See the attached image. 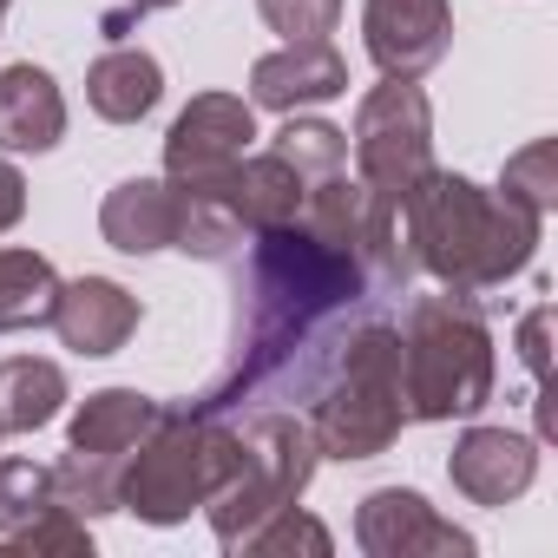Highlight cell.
I'll list each match as a JSON object with an SVG mask.
<instances>
[{"label": "cell", "instance_id": "cell-1", "mask_svg": "<svg viewBox=\"0 0 558 558\" xmlns=\"http://www.w3.org/2000/svg\"><path fill=\"white\" fill-rule=\"evenodd\" d=\"M368 296V269L349 243L296 223H276L250 236V263L236 283V329L230 362L191 401L197 414H230L263 388H316L336 355V323Z\"/></svg>", "mask_w": 558, "mask_h": 558}, {"label": "cell", "instance_id": "cell-2", "mask_svg": "<svg viewBox=\"0 0 558 558\" xmlns=\"http://www.w3.org/2000/svg\"><path fill=\"white\" fill-rule=\"evenodd\" d=\"M401 230L414 250V269H427L440 290L480 296L499 290L532 263L545 217L512 204L506 191H486L460 171H427L401 197Z\"/></svg>", "mask_w": 558, "mask_h": 558}, {"label": "cell", "instance_id": "cell-3", "mask_svg": "<svg viewBox=\"0 0 558 558\" xmlns=\"http://www.w3.org/2000/svg\"><path fill=\"white\" fill-rule=\"evenodd\" d=\"M316 395V414H310V434H316V453L329 460H375L401 440L408 427V401H401V329L368 316L355 329H342L323 381L310 388Z\"/></svg>", "mask_w": 558, "mask_h": 558}, {"label": "cell", "instance_id": "cell-4", "mask_svg": "<svg viewBox=\"0 0 558 558\" xmlns=\"http://www.w3.org/2000/svg\"><path fill=\"white\" fill-rule=\"evenodd\" d=\"M401 401L408 421H473L493 401V336L473 296H414L401 323Z\"/></svg>", "mask_w": 558, "mask_h": 558}, {"label": "cell", "instance_id": "cell-5", "mask_svg": "<svg viewBox=\"0 0 558 558\" xmlns=\"http://www.w3.org/2000/svg\"><path fill=\"white\" fill-rule=\"evenodd\" d=\"M236 427L223 414H197V408H165L158 427L125 453L119 466V512H138L145 525H178L197 506H210V493L230 480L236 466Z\"/></svg>", "mask_w": 558, "mask_h": 558}, {"label": "cell", "instance_id": "cell-6", "mask_svg": "<svg viewBox=\"0 0 558 558\" xmlns=\"http://www.w3.org/2000/svg\"><path fill=\"white\" fill-rule=\"evenodd\" d=\"M236 440H243L236 447V466H230V480L204 506L223 551H243V538L263 519H276L283 506H296L303 486H310V473H316V460H323L310 421H296V414H256Z\"/></svg>", "mask_w": 558, "mask_h": 558}, {"label": "cell", "instance_id": "cell-7", "mask_svg": "<svg viewBox=\"0 0 558 558\" xmlns=\"http://www.w3.org/2000/svg\"><path fill=\"white\" fill-rule=\"evenodd\" d=\"M355 171L375 197L401 204L427 171H434V112L427 93L414 80H388L355 106V132H349Z\"/></svg>", "mask_w": 558, "mask_h": 558}, {"label": "cell", "instance_id": "cell-8", "mask_svg": "<svg viewBox=\"0 0 558 558\" xmlns=\"http://www.w3.org/2000/svg\"><path fill=\"white\" fill-rule=\"evenodd\" d=\"M250 138H256L250 99H236V93H197V99L171 119V132H165V178H171L178 191L217 184V178L250 151Z\"/></svg>", "mask_w": 558, "mask_h": 558}, {"label": "cell", "instance_id": "cell-9", "mask_svg": "<svg viewBox=\"0 0 558 558\" xmlns=\"http://www.w3.org/2000/svg\"><path fill=\"white\" fill-rule=\"evenodd\" d=\"M355 545L368 558H466L473 532H460L453 519H440L414 486H375L355 512Z\"/></svg>", "mask_w": 558, "mask_h": 558}, {"label": "cell", "instance_id": "cell-10", "mask_svg": "<svg viewBox=\"0 0 558 558\" xmlns=\"http://www.w3.org/2000/svg\"><path fill=\"white\" fill-rule=\"evenodd\" d=\"M362 40H368V60L381 66V80H421L427 66H440V53L453 40V8L447 0H368Z\"/></svg>", "mask_w": 558, "mask_h": 558}, {"label": "cell", "instance_id": "cell-11", "mask_svg": "<svg viewBox=\"0 0 558 558\" xmlns=\"http://www.w3.org/2000/svg\"><path fill=\"white\" fill-rule=\"evenodd\" d=\"M447 480L473 506H512L538 480V447L512 427H466L447 453Z\"/></svg>", "mask_w": 558, "mask_h": 558}, {"label": "cell", "instance_id": "cell-12", "mask_svg": "<svg viewBox=\"0 0 558 558\" xmlns=\"http://www.w3.org/2000/svg\"><path fill=\"white\" fill-rule=\"evenodd\" d=\"M138 316H145L138 296L119 290L112 276H80V283H60L47 323L73 355H119L138 336Z\"/></svg>", "mask_w": 558, "mask_h": 558}, {"label": "cell", "instance_id": "cell-13", "mask_svg": "<svg viewBox=\"0 0 558 558\" xmlns=\"http://www.w3.org/2000/svg\"><path fill=\"white\" fill-rule=\"evenodd\" d=\"M342 93H349V60L329 40H290L283 53H263L250 66V106H269V112L329 106Z\"/></svg>", "mask_w": 558, "mask_h": 558}, {"label": "cell", "instance_id": "cell-14", "mask_svg": "<svg viewBox=\"0 0 558 558\" xmlns=\"http://www.w3.org/2000/svg\"><path fill=\"white\" fill-rule=\"evenodd\" d=\"M66 138V93L47 66H0V151H53Z\"/></svg>", "mask_w": 558, "mask_h": 558}, {"label": "cell", "instance_id": "cell-15", "mask_svg": "<svg viewBox=\"0 0 558 558\" xmlns=\"http://www.w3.org/2000/svg\"><path fill=\"white\" fill-rule=\"evenodd\" d=\"M99 230L119 256H158L178 236V184L171 178H125L99 204Z\"/></svg>", "mask_w": 558, "mask_h": 558}, {"label": "cell", "instance_id": "cell-16", "mask_svg": "<svg viewBox=\"0 0 558 558\" xmlns=\"http://www.w3.org/2000/svg\"><path fill=\"white\" fill-rule=\"evenodd\" d=\"M197 191H223V204L243 217V230L256 236V230H276V223H296L303 217V197H310V184L276 158V151H243L217 184H197Z\"/></svg>", "mask_w": 558, "mask_h": 558}, {"label": "cell", "instance_id": "cell-17", "mask_svg": "<svg viewBox=\"0 0 558 558\" xmlns=\"http://www.w3.org/2000/svg\"><path fill=\"white\" fill-rule=\"evenodd\" d=\"M165 99V66L145 47H112L86 66V106L112 125H138Z\"/></svg>", "mask_w": 558, "mask_h": 558}, {"label": "cell", "instance_id": "cell-18", "mask_svg": "<svg viewBox=\"0 0 558 558\" xmlns=\"http://www.w3.org/2000/svg\"><path fill=\"white\" fill-rule=\"evenodd\" d=\"M158 414H165V401H151V395H138V388H99V395H86L80 414H73V447L125 466V453L158 427Z\"/></svg>", "mask_w": 558, "mask_h": 558}, {"label": "cell", "instance_id": "cell-19", "mask_svg": "<svg viewBox=\"0 0 558 558\" xmlns=\"http://www.w3.org/2000/svg\"><path fill=\"white\" fill-rule=\"evenodd\" d=\"M66 408V368L47 355L0 362V434H40Z\"/></svg>", "mask_w": 558, "mask_h": 558}, {"label": "cell", "instance_id": "cell-20", "mask_svg": "<svg viewBox=\"0 0 558 558\" xmlns=\"http://www.w3.org/2000/svg\"><path fill=\"white\" fill-rule=\"evenodd\" d=\"M243 243H250V230L223 204V191H178V236H171V250H184L197 263H236Z\"/></svg>", "mask_w": 558, "mask_h": 558}, {"label": "cell", "instance_id": "cell-21", "mask_svg": "<svg viewBox=\"0 0 558 558\" xmlns=\"http://www.w3.org/2000/svg\"><path fill=\"white\" fill-rule=\"evenodd\" d=\"M53 296H60V276L40 250H0V336L40 329L53 316Z\"/></svg>", "mask_w": 558, "mask_h": 558}, {"label": "cell", "instance_id": "cell-22", "mask_svg": "<svg viewBox=\"0 0 558 558\" xmlns=\"http://www.w3.org/2000/svg\"><path fill=\"white\" fill-rule=\"evenodd\" d=\"M66 499H60V480L53 466H34V460H0V538H21L47 519H60Z\"/></svg>", "mask_w": 558, "mask_h": 558}, {"label": "cell", "instance_id": "cell-23", "mask_svg": "<svg viewBox=\"0 0 558 558\" xmlns=\"http://www.w3.org/2000/svg\"><path fill=\"white\" fill-rule=\"evenodd\" d=\"M269 151L283 158L303 184H323V178H336V171L349 165V132L329 125V119H303V112H290V125L269 138Z\"/></svg>", "mask_w": 558, "mask_h": 558}, {"label": "cell", "instance_id": "cell-24", "mask_svg": "<svg viewBox=\"0 0 558 558\" xmlns=\"http://www.w3.org/2000/svg\"><path fill=\"white\" fill-rule=\"evenodd\" d=\"M290 551H310V558H329L336 538L323 519H310L303 506H283L276 519H263L250 538H243V558H290Z\"/></svg>", "mask_w": 558, "mask_h": 558}, {"label": "cell", "instance_id": "cell-25", "mask_svg": "<svg viewBox=\"0 0 558 558\" xmlns=\"http://www.w3.org/2000/svg\"><path fill=\"white\" fill-rule=\"evenodd\" d=\"M499 191L512 197V204H525V210H551L558 204V145L551 138H532L525 151H512L506 158V171H499Z\"/></svg>", "mask_w": 558, "mask_h": 558}, {"label": "cell", "instance_id": "cell-26", "mask_svg": "<svg viewBox=\"0 0 558 558\" xmlns=\"http://www.w3.org/2000/svg\"><path fill=\"white\" fill-rule=\"evenodd\" d=\"M256 14L283 40H329L342 21V0H256Z\"/></svg>", "mask_w": 558, "mask_h": 558}, {"label": "cell", "instance_id": "cell-27", "mask_svg": "<svg viewBox=\"0 0 558 558\" xmlns=\"http://www.w3.org/2000/svg\"><path fill=\"white\" fill-rule=\"evenodd\" d=\"M519 362H525L532 375L551 368V303H538V310L519 323Z\"/></svg>", "mask_w": 558, "mask_h": 558}, {"label": "cell", "instance_id": "cell-28", "mask_svg": "<svg viewBox=\"0 0 558 558\" xmlns=\"http://www.w3.org/2000/svg\"><path fill=\"white\" fill-rule=\"evenodd\" d=\"M21 217H27V178H21V165L0 158V236H8Z\"/></svg>", "mask_w": 558, "mask_h": 558}, {"label": "cell", "instance_id": "cell-29", "mask_svg": "<svg viewBox=\"0 0 558 558\" xmlns=\"http://www.w3.org/2000/svg\"><path fill=\"white\" fill-rule=\"evenodd\" d=\"M158 8H178V0H132V14H158Z\"/></svg>", "mask_w": 558, "mask_h": 558}, {"label": "cell", "instance_id": "cell-30", "mask_svg": "<svg viewBox=\"0 0 558 558\" xmlns=\"http://www.w3.org/2000/svg\"><path fill=\"white\" fill-rule=\"evenodd\" d=\"M0 14H8V0H0Z\"/></svg>", "mask_w": 558, "mask_h": 558}]
</instances>
